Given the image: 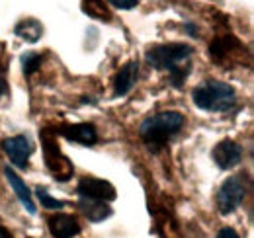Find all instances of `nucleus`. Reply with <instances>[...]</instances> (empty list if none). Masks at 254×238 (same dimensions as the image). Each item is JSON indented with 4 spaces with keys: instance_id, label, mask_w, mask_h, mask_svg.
Masks as SVG:
<instances>
[{
    "instance_id": "4",
    "label": "nucleus",
    "mask_w": 254,
    "mask_h": 238,
    "mask_svg": "<svg viewBox=\"0 0 254 238\" xmlns=\"http://www.w3.org/2000/svg\"><path fill=\"white\" fill-rule=\"evenodd\" d=\"M193 55V47L186 43H164V45H155L147 51L145 59L151 66L159 70H172L180 62L188 60Z\"/></svg>"
},
{
    "instance_id": "24",
    "label": "nucleus",
    "mask_w": 254,
    "mask_h": 238,
    "mask_svg": "<svg viewBox=\"0 0 254 238\" xmlns=\"http://www.w3.org/2000/svg\"><path fill=\"white\" fill-rule=\"evenodd\" d=\"M0 238H12V235H10V231H6L4 227H0Z\"/></svg>"
},
{
    "instance_id": "19",
    "label": "nucleus",
    "mask_w": 254,
    "mask_h": 238,
    "mask_svg": "<svg viewBox=\"0 0 254 238\" xmlns=\"http://www.w3.org/2000/svg\"><path fill=\"white\" fill-rule=\"evenodd\" d=\"M190 74V68L188 66H176V68H172L170 70V84L174 86V88H182V84H184V80H186V76Z\"/></svg>"
},
{
    "instance_id": "13",
    "label": "nucleus",
    "mask_w": 254,
    "mask_h": 238,
    "mask_svg": "<svg viewBox=\"0 0 254 238\" xmlns=\"http://www.w3.org/2000/svg\"><path fill=\"white\" fill-rule=\"evenodd\" d=\"M241 47V41L235 37V35H217L211 45H209V55L211 59L217 60V62H223V59L233 51V49H239Z\"/></svg>"
},
{
    "instance_id": "6",
    "label": "nucleus",
    "mask_w": 254,
    "mask_h": 238,
    "mask_svg": "<svg viewBox=\"0 0 254 238\" xmlns=\"http://www.w3.org/2000/svg\"><path fill=\"white\" fill-rule=\"evenodd\" d=\"M76 191L80 197L84 199H94V201H114L118 197L116 187L106 181V179L98 178H82L76 185Z\"/></svg>"
},
{
    "instance_id": "5",
    "label": "nucleus",
    "mask_w": 254,
    "mask_h": 238,
    "mask_svg": "<svg viewBox=\"0 0 254 238\" xmlns=\"http://www.w3.org/2000/svg\"><path fill=\"white\" fill-rule=\"evenodd\" d=\"M247 195V183L243 174L241 176H231L221 183L217 191V209L221 215H231L243 205Z\"/></svg>"
},
{
    "instance_id": "14",
    "label": "nucleus",
    "mask_w": 254,
    "mask_h": 238,
    "mask_svg": "<svg viewBox=\"0 0 254 238\" xmlns=\"http://www.w3.org/2000/svg\"><path fill=\"white\" fill-rule=\"evenodd\" d=\"M14 33H16L20 39H24L26 43H37V41L41 39V35H43V26H41L37 20L28 18V20H22V22L14 28Z\"/></svg>"
},
{
    "instance_id": "8",
    "label": "nucleus",
    "mask_w": 254,
    "mask_h": 238,
    "mask_svg": "<svg viewBox=\"0 0 254 238\" xmlns=\"http://www.w3.org/2000/svg\"><path fill=\"white\" fill-rule=\"evenodd\" d=\"M211 156H213V162L221 170H231V168H235V166L241 164V160H243V147L237 145L231 139H225L219 145H215Z\"/></svg>"
},
{
    "instance_id": "21",
    "label": "nucleus",
    "mask_w": 254,
    "mask_h": 238,
    "mask_svg": "<svg viewBox=\"0 0 254 238\" xmlns=\"http://www.w3.org/2000/svg\"><path fill=\"white\" fill-rule=\"evenodd\" d=\"M217 238H239V235H237L233 229L225 227V229H221V231L217 233Z\"/></svg>"
},
{
    "instance_id": "15",
    "label": "nucleus",
    "mask_w": 254,
    "mask_h": 238,
    "mask_svg": "<svg viewBox=\"0 0 254 238\" xmlns=\"http://www.w3.org/2000/svg\"><path fill=\"white\" fill-rule=\"evenodd\" d=\"M80 211L88 217V221L100 223L112 215V209L106 205V201H94V199H80Z\"/></svg>"
},
{
    "instance_id": "22",
    "label": "nucleus",
    "mask_w": 254,
    "mask_h": 238,
    "mask_svg": "<svg viewBox=\"0 0 254 238\" xmlns=\"http://www.w3.org/2000/svg\"><path fill=\"white\" fill-rule=\"evenodd\" d=\"M184 30L188 31L191 37H197V28H195L191 22H186V24H184Z\"/></svg>"
},
{
    "instance_id": "17",
    "label": "nucleus",
    "mask_w": 254,
    "mask_h": 238,
    "mask_svg": "<svg viewBox=\"0 0 254 238\" xmlns=\"http://www.w3.org/2000/svg\"><path fill=\"white\" fill-rule=\"evenodd\" d=\"M35 191H37V197H39V201H41V207H45V209H63L64 207V201L51 197L45 187H37Z\"/></svg>"
},
{
    "instance_id": "18",
    "label": "nucleus",
    "mask_w": 254,
    "mask_h": 238,
    "mask_svg": "<svg viewBox=\"0 0 254 238\" xmlns=\"http://www.w3.org/2000/svg\"><path fill=\"white\" fill-rule=\"evenodd\" d=\"M22 64H24V74L30 76L32 72H35V70L39 68L41 57H39L37 53H26V55L22 57Z\"/></svg>"
},
{
    "instance_id": "7",
    "label": "nucleus",
    "mask_w": 254,
    "mask_h": 238,
    "mask_svg": "<svg viewBox=\"0 0 254 238\" xmlns=\"http://www.w3.org/2000/svg\"><path fill=\"white\" fill-rule=\"evenodd\" d=\"M2 150L6 152V156L10 158V162L20 168V170H26L28 168V158L32 154V143L26 135H16V137H10V139H4L2 141Z\"/></svg>"
},
{
    "instance_id": "16",
    "label": "nucleus",
    "mask_w": 254,
    "mask_h": 238,
    "mask_svg": "<svg viewBox=\"0 0 254 238\" xmlns=\"http://www.w3.org/2000/svg\"><path fill=\"white\" fill-rule=\"evenodd\" d=\"M82 12L88 18H92V20H104V22H108L112 18V14H110L108 6L104 4V0H84L82 2Z\"/></svg>"
},
{
    "instance_id": "11",
    "label": "nucleus",
    "mask_w": 254,
    "mask_h": 238,
    "mask_svg": "<svg viewBox=\"0 0 254 238\" xmlns=\"http://www.w3.org/2000/svg\"><path fill=\"white\" fill-rule=\"evenodd\" d=\"M4 176H6V179H8L10 187L14 189L16 197L20 199V203L26 207V211H28L30 215H35V203H33V199H32V191L28 189V185L24 183V179L20 178L10 166L4 168Z\"/></svg>"
},
{
    "instance_id": "9",
    "label": "nucleus",
    "mask_w": 254,
    "mask_h": 238,
    "mask_svg": "<svg viewBox=\"0 0 254 238\" xmlns=\"http://www.w3.org/2000/svg\"><path fill=\"white\" fill-rule=\"evenodd\" d=\"M59 133L63 135L66 141L72 143H80V145H94L98 135L92 123H74V125H64L59 129Z\"/></svg>"
},
{
    "instance_id": "12",
    "label": "nucleus",
    "mask_w": 254,
    "mask_h": 238,
    "mask_svg": "<svg viewBox=\"0 0 254 238\" xmlns=\"http://www.w3.org/2000/svg\"><path fill=\"white\" fill-rule=\"evenodd\" d=\"M137 72H139L137 60H129L120 68V72L116 76V82H114V92H116L118 98L131 92V88L135 86V80H137Z\"/></svg>"
},
{
    "instance_id": "3",
    "label": "nucleus",
    "mask_w": 254,
    "mask_h": 238,
    "mask_svg": "<svg viewBox=\"0 0 254 238\" xmlns=\"http://www.w3.org/2000/svg\"><path fill=\"white\" fill-rule=\"evenodd\" d=\"M41 145H43V154H45V164L49 168V172L53 174V178L57 181H68L74 174V166L70 164V160L64 156L57 141H55V133L51 129H43L41 131Z\"/></svg>"
},
{
    "instance_id": "10",
    "label": "nucleus",
    "mask_w": 254,
    "mask_h": 238,
    "mask_svg": "<svg viewBox=\"0 0 254 238\" xmlns=\"http://www.w3.org/2000/svg\"><path fill=\"white\" fill-rule=\"evenodd\" d=\"M47 225L55 238H72L80 233V225L76 223V219L72 215H63V213L53 215L47 221Z\"/></svg>"
},
{
    "instance_id": "2",
    "label": "nucleus",
    "mask_w": 254,
    "mask_h": 238,
    "mask_svg": "<svg viewBox=\"0 0 254 238\" xmlns=\"http://www.w3.org/2000/svg\"><path fill=\"white\" fill-rule=\"evenodd\" d=\"M193 104L203 112H229L237 104L235 88L227 82L207 80L191 92Z\"/></svg>"
},
{
    "instance_id": "1",
    "label": "nucleus",
    "mask_w": 254,
    "mask_h": 238,
    "mask_svg": "<svg viewBox=\"0 0 254 238\" xmlns=\"http://www.w3.org/2000/svg\"><path fill=\"white\" fill-rule=\"evenodd\" d=\"M184 125V116L178 112H160L153 118H147L139 125V135L147 143L149 150L159 152L166 141L176 135Z\"/></svg>"
},
{
    "instance_id": "20",
    "label": "nucleus",
    "mask_w": 254,
    "mask_h": 238,
    "mask_svg": "<svg viewBox=\"0 0 254 238\" xmlns=\"http://www.w3.org/2000/svg\"><path fill=\"white\" fill-rule=\"evenodd\" d=\"M108 2L120 10H133L139 4V0H108Z\"/></svg>"
},
{
    "instance_id": "23",
    "label": "nucleus",
    "mask_w": 254,
    "mask_h": 238,
    "mask_svg": "<svg viewBox=\"0 0 254 238\" xmlns=\"http://www.w3.org/2000/svg\"><path fill=\"white\" fill-rule=\"evenodd\" d=\"M6 92H8V84H6V78H4L2 74H0V96H2V94H6Z\"/></svg>"
}]
</instances>
